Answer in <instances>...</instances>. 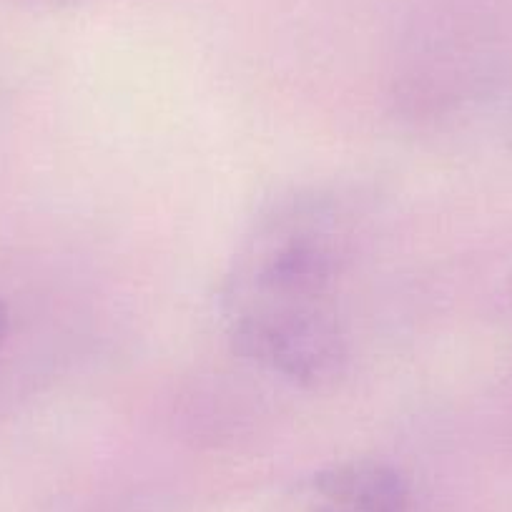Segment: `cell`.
<instances>
[{"label": "cell", "instance_id": "7a4b0ae2", "mask_svg": "<svg viewBox=\"0 0 512 512\" xmlns=\"http://www.w3.org/2000/svg\"><path fill=\"white\" fill-rule=\"evenodd\" d=\"M410 487L395 465L372 457L334 462L292 487L284 512H407Z\"/></svg>", "mask_w": 512, "mask_h": 512}, {"label": "cell", "instance_id": "5b68a950", "mask_svg": "<svg viewBox=\"0 0 512 512\" xmlns=\"http://www.w3.org/2000/svg\"><path fill=\"white\" fill-rule=\"evenodd\" d=\"M48 3H78V0H48Z\"/></svg>", "mask_w": 512, "mask_h": 512}, {"label": "cell", "instance_id": "277c9868", "mask_svg": "<svg viewBox=\"0 0 512 512\" xmlns=\"http://www.w3.org/2000/svg\"><path fill=\"white\" fill-rule=\"evenodd\" d=\"M505 302H507V314H510V319H512V277H510V282H507Z\"/></svg>", "mask_w": 512, "mask_h": 512}, {"label": "cell", "instance_id": "6da1fadb", "mask_svg": "<svg viewBox=\"0 0 512 512\" xmlns=\"http://www.w3.org/2000/svg\"><path fill=\"white\" fill-rule=\"evenodd\" d=\"M352 249V211L332 191L294 189L269 201L219 289L231 352L294 387L332 384L349 359L342 289Z\"/></svg>", "mask_w": 512, "mask_h": 512}, {"label": "cell", "instance_id": "3957f363", "mask_svg": "<svg viewBox=\"0 0 512 512\" xmlns=\"http://www.w3.org/2000/svg\"><path fill=\"white\" fill-rule=\"evenodd\" d=\"M8 332H11V312H8L6 304L0 302V349L6 344Z\"/></svg>", "mask_w": 512, "mask_h": 512}]
</instances>
